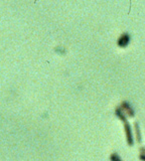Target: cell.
<instances>
[{
  "instance_id": "cell-2",
  "label": "cell",
  "mask_w": 145,
  "mask_h": 161,
  "mask_svg": "<svg viewBox=\"0 0 145 161\" xmlns=\"http://www.w3.org/2000/svg\"><path fill=\"white\" fill-rule=\"evenodd\" d=\"M124 128H125V134H126V140L127 143H128L129 146H132L134 144V139H133V133H132V129L130 124L127 122V123H124Z\"/></svg>"
},
{
  "instance_id": "cell-5",
  "label": "cell",
  "mask_w": 145,
  "mask_h": 161,
  "mask_svg": "<svg viewBox=\"0 0 145 161\" xmlns=\"http://www.w3.org/2000/svg\"><path fill=\"white\" fill-rule=\"evenodd\" d=\"M134 130H135V135L137 142H141V132H140V128H139V124L137 122L134 123Z\"/></svg>"
},
{
  "instance_id": "cell-1",
  "label": "cell",
  "mask_w": 145,
  "mask_h": 161,
  "mask_svg": "<svg viewBox=\"0 0 145 161\" xmlns=\"http://www.w3.org/2000/svg\"><path fill=\"white\" fill-rule=\"evenodd\" d=\"M119 107L121 108V110L125 113L126 116H129V117H134V115H135L134 109L132 108L131 105H130V103H128L127 101H123V102L120 104Z\"/></svg>"
},
{
  "instance_id": "cell-4",
  "label": "cell",
  "mask_w": 145,
  "mask_h": 161,
  "mask_svg": "<svg viewBox=\"0 0 145 161\" xmlns=\"http://www.w3.org/2000/svg\"><path fill=\"white\" fill-rule=\"evenodd\" d=\"M115 114H116L117 117L119 118L123 123H127V116H126L125 113L121 110L120 107H117L116 108V110H115Z\"/></svg>"
},
{
  "instance_id": "cell-3",
  "label": "cell",
  "mask_w": 145,
  "mask_h": 161,
  "mask_svg": "<svg viewBox=\"0 0 145 161\" xmlns=\"http://www.w3.org/2000/svg\"><path fill=\"white\" fill-rule=\"evenodd\" d=\"M130 35H129V33H123V34H121L120 36H119V38H118V40H117V44L119 46H121V47H125V46H127L129 44V43H130Z\"/></svg>"
},
{
  "instance_id": "cell-6",
  "label": "cell",
  "mask_w": 145,
  "mask_h": 161,
  "mask_svg": "<svg viewBox=\"0 0 145 161\" xmlns=\"http://www.w3.org/2000/svg\"><path fill=\"white\" fill-rule=\"evenodd\" d=\"M110 161H123L117 153H112L110 155Z\"/></svg>"
}]
</instances>
